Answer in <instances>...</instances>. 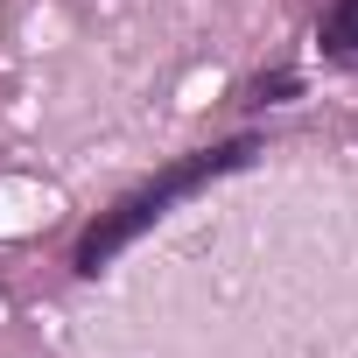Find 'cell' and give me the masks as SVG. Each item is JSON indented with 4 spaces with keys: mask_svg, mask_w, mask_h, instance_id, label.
Returning a JSON list of instances; mask_svg holds the SVG:
<instances>
[{
    "mask_svg": "<svg viewBox=\"0 0 358 358\" xmlns=\"http://www.w3.org/2000/svg\"><path fill=\"white\" fill-rule=\"evenodd\" d=\"M316 43H323V57H330V64L358 71V0H330L323 22H316Z\"/></svg>",
    "mask_w": 358,
    "mask_h": 358,
    "instance_id": "cell-2",
    "label": "cell"
},
{
    "mask_svg": "<svg viewBox=\"0 0 358 358\" xmlns=\"http://www.w3.org/2000/svg\"><path fill=\"white\" fill-rule=\"evenodd\" d=\"M260 155V141L253 134H239V141H218V148H197V155H183V162H169L155 183H141V190H127L113 211H99V225L78 239V274H99V267H113L155 218H169L183 197H197L204 183H218V176H232V169H246Z\"/></svg>",
    "mask_w": 358,
    "mask_h": 358,
    "instance_id": "cell-1",
    "label": "cell"
}]
</instances>
